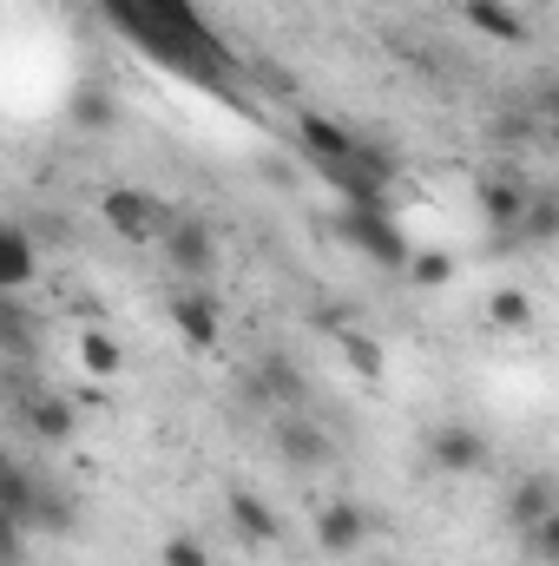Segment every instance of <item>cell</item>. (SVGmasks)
<instances>
[{
  "mask_svg": "<svg viewBox=\"0 0 559 566\" xmlns=\"http://www.w3.org/2000/svg\"><path fill=\"white\" fill-rule=\"evenodd\" d=\"M336 238H342L349 251H362L376 271H409V264H415L409 231H402L382 205H342V211H336Z\"/></svg>",
  "mask_w": 559,
  "mask_h": 566,
  "instance_id": "1",
  "label": "cell"
},
{
  "mask_svg": "<svg viewBox=\"0 0 559 566\" xmlns=\"http://www.w3.org/2000/svg\"><path fill=\"white\" fill-rule=\"evenodd\" d=\"M99 218H106V231H113L119 244H158V238L171 231V211H165L158 198H145L139 185L99 191Z\"/></svg>",
  "mask_w": 559,
  "mask_h": 566,
  "instance_id": "2",
  "label": "cell"
},
{
  "mask_svg": "<svg viewBox=\"0 0 559 566\" xmlns=\"http://www.w3.org/2000/svg\"><path fill=\"white\" fill-rule=\"evenodd\" d=\"M158 251H165V264H171L184 283L218 277V231H211L204 218H171V231L158 238Z\"/></svg>",
  "mask_w": 559,
  "mask_h": 566,
  "instance_id": "3",
  "label": "cell"
},
{
  "mask_svg": "<svg viewBox=\"0 0 559 566\" xmlns=\"http://www.w3.org/2000/svg\"><path fill=\"white\" fill-rule=\"evenodd\" d=\"M165 316H171V329H178L184 349H218V343H224V310H218V296H211L204 283L178 290V296L165 303Z\"/></svg>",
  "mask_w": 559,
  "mask_h": 566,
  "instance_id": "4",
  "label": "cell"
},
{
  "mask_svg": "<svg viewBox=\"0 0 559 566\" xmlns=\"http://www.w3.org/2000/svg\"><path fill=\"white\" fill-rule=\"evenodd\" d=\"M421 448H428V461H434L441 474H481V468H487V454H494V448H487V434H481L474 422L428 428V441H421Z\"/></svg>",
  "mask_w": 559,
  "mask_h": 566,
  "instance_id": "5",
  "label": "cell"
},
{
  "mask_svg": "<svg viewBox=\"0 0 559 566\" xmlns=\"http://www.w3.org/2000/svg\"><path fill=\"white\" fill-rule=\"evenodd\" d=\"M474 198H481V218L494 231H520V218L534 205V185L520 171H487V178H474Z\"/></svg>",
  "mask_w": 559,
  "mask_h": 566,
  "instance_id": "6",
  "label": "cell"
},
{
  "mask_svg": "<svg viewBox=\"0 0 559 566\" xmlns=\"http://www.w3.org/2000/svg\"><path fill=\"white\" fill-rule=\"evenodd\" d=\"M316 547H323L329 560L362 554V547H369V514H362L356 501H323V507H316Z\"/></svg>",
  "mask_w": 559,
  "mask_h": 566,
  "instance_id": "7",
  "label": "cell"
},
{
  "mask_svg": "<svg viewBox=\"0 0 559 566\" xmlns=\"http://www.w3.org/2000/svg\"><path fill=\"white\" fill-rule=\"evenodd\" d=\"M296 145L309 151V165L323 171V165H342V158H356L362 151V133H349L342 119H329V113H296Z\"/></svg>",
  "mask_w": 559,
  "mask_h": 566,
  "instance_id": "8",
  "label": "cell"
},
{
  "mask_svg": "<svg viewBox=\"0 0 559 566\" xmlns=\"http://www.w3.org/2000/svg\"><path fill=\"white\" fill-rule=\"evenodd\" d=\"M461 20H467L481 40H494V46H527V40H534L527 13H520L514 0H461Z\"/></svg>",
  "mask_w": 559,
  "mask_h": 566,
  "instance_id": "9",
  "label": "cell"
},
{
  "mask_svg": "<svg viewBox=\"0 0 559 566\" xmlns=\"http://www.w3.org/2000/svg\"><path fill=\"white\" fill-rule=\"evenodd\" d=\"M224 507H231V527H238L251 547H277L283 527H277V514H271V501H264V494H251V488H231V494H224Z\"/></svg>",
  "mask_w": 559,
  "mask_h": 566,
  "instance_id": "10",
  "label": "cell"
},
{
  "mask_svg": "<svg viewBox=\"0 0 559 566\" xmlns=\"http://www.w3.org/2000/svg\"><path fill=\"white\" fill-rule=\"evenodd\" d=\"M73 356H80V369H86L99 389L119 382V369H126V349H119L113 329H80V336H73Z\"/></svg>",
  "mask_w": 559,
  "mask_h": 566,
  "instance_id": "11",
  "label": "cell"
},
{
  "mask_svg": "<svg viewBox=\"0 0 559 566\" xmlns=\"http://www.w3.org/2000/svg\"><path fill=\"white\" fill-rule=\"evenodd\" d=\"M40 271V258H33V238H27V224H7L0 231V290L7 296H20L27 283Z\"/></svg>",
  "mask_w": 559,
  "mask_h": 566,
  "instance_id": "12",
  "label": "cell"
},
{
  "mask_svg": "<svg viewBox=\"0 0 559 566\" xmlns=\"http://www.w3.org/2000/svg\"><path fill=\"white\" fill-rule=\"evenodd\" d=\"M27 428H33L40 441H73V434H80V409H73L60 389H46V396L27 402Z\"/></svg>",
  "mask_w": 559,
  "mask_h": 566,
  "instance_id": "13",
  "label": "cell"
},
{
  "mask_svg": "<svg viewBox=\"0 0 559 566\" xmlns=\"http://www.w3.org/2000/svg\"><path fill=\"white\" fill-rule=\"evenodd\" d=\"M277 448H283L289 468H323V461H329V434H323L316 422H303V416L277 428Z\"/></svg>",
  "mask_w": 559,
  "mask_h": 566,
  "instance_id": "14",
  "label": "cell"
},
{
  "mask_svg": "<svg viewBox=\"0 0 559 566\" xmlns=\"http://www.w3.org/2000/svg\"><path fill=\"white\" fill-rule=\"evenodd\" d=\"M553 507H559V488H553V481H540V474H534V481H520V488L507 494V521H514L520 534H527V527H540Z\"/></svg>",
  "mask_w": 559,
  "mask_h": 566,
  "instance_id": "15",
  "label": "cell"
},
{
  "mask_svg": "<svg viewBox=\"0 0 559 566\" xmlns=\"http://www.w3.org/2000/svg\"><path fill=\"white\" fill-rule=\"evenodd\" d=\"M534 316H540V310H534V296H527V290H514V283H500V290L487 296V323H494L500 336H527V329H534Z\"/></svg>",
  "mask_w": 559,
  "mask_h": 566,
  "instance_id": "16",
  "label": "cell"
},
{
  "mask_svg": "<svg viewBox=\"0 0 559 566\" xmlns=\"http://www.w3.org/2000/svg\"><path fill=\"white\" fill-rule=\"evenodd\" d=\"M336 349H342V363H349L362 382H382V376H389V356H382V343H376L369 329H336Z\"/></svg>",
  "mask_w": 559,
  "mask_h": 566,
  "instance_id": "17",
  "label": "cell"
},
{
  "mask_svg": "<svg viewBox=\"0 0 559 566\" xmlns=\"http://www.w3.org/2000/svg\"><path fill=\"white\" fill-rule=\"evenodd\" d=\"M257 396H264V402H283V409H296V402L309 396V389H303V369L283 363V356H264V363H257Z\"/></svg>",
  "mask_w": 559,
  "mask_h": 566,
  "instance_id": "18",
  "label": "cell"
},
{
  "mask_svg": "<svg viewBox=\"0 0 559 566\" xmlns=\"http://www.w3.org/2000/svg\"><path fill=\"white\" fill-rule=\"evenodd\" d=\"M33 501H40L33 474H27L20 461H7V468H0V507H7V527H27V521H33Z\"/></svg>",
  "mask_w": 559,
  "mask_h": 566,
  "instance_id": "19",
  "label": "cell"
},
{
  "mask_svg": "<svg viewBox=\"0 0 559 566\" xmlns=\"http://www.w3.org/2000/svg\"><path fill=\"white\" fill-rule=\"evenodd\" d=\"M27 527H40V534L66 541V534L80 527V514H73V501H66L60 488H40V501H33V521H27Z\"/></svg>",
  "mask_w": 559,
  "mask_h": 566,
  "instance_id": "20",
  "label": "cell"
},
{
  "mask_svg": "<svg viewBox=\"0 0 559 566\" xmlns=\"http://www.w3.org/2000/svg\"><path fill=\"white\" fill-rule=\"evenodd\" d=\"M520 238L527 244H559V191H534V205L520 218Z\"/></svg>",
  "mask_w": 559,
  "mask_h": 566,
  "instance_id": "21",
  "label": "cell"
},
{
  "mask_svg": "<svg viewBox=\"0 0 559 566\" xmlns=\"http://www.w3.org/2000/svg\"><path fill=\"white\" fill-rule=\"evenodd\" d=\"M73 126H86V133H106V126H113V93H99V86H80V93H73Z\"/></svg>",
  "mask_w": 559,
  "mask_h": 566,
  "instance_id": "22",
  "label": "cell"
},
{
  "mask_svg": "<svg viewBox=\"0 0 559 566\" xmlns=\"http://www.w3.org/2000/svg\"><path fill=\"white\" fill-rule=\"evenodd\" d=\"M158 566H218V560L198 534H171V541H158Z\"/></svg>",
  "mask_w": 559,
  "mask_h": 566,
  "instance_id": "23",
  "label": "cell"
},
{
  "mask_svg": "<svg viewBox=\"0 0 559 566\" xmlns=\"http://www.w3.org/2000/svg\"><path fill=\"white\" fill-rule=\"evenodd\" d=\"M409 277H415L421 290H447V283H454V258H447V251H415Z\"/></svg>",
  "mask_w": 559,
  "mask_h": 566,
  "instance_id": "24",
  "label": "cell"
},
{
  "mask_svg": "<svg viewBox=\"0 0 559 566\" xmlns=\"http://www.w3.org/2000/svg\"><path fill=\"white\" fill-rule=\"evenodd\" d=\"M520 541H527V554H534L540 566H559V507L540 521V527H527Z\"/></svg>",
  "mask_w": 559,
  "mask_h": 566,
  "instance_id": "25",
  "label": "cell"
},
{
  "mask_svg": "<svg viewBox=\"0 0 559 566\" xmlns=\"http://www.w3.org/2000/svg\"><path fill=\"white\" fill-rule=\"evenodd\" d=\"M553 145H559V106H553Z\"/></svg>",
  "mask_w": 559,
  "mask_h": 566,
  "instance_id": "26",
  "label": "cell"
}]
</instances>
